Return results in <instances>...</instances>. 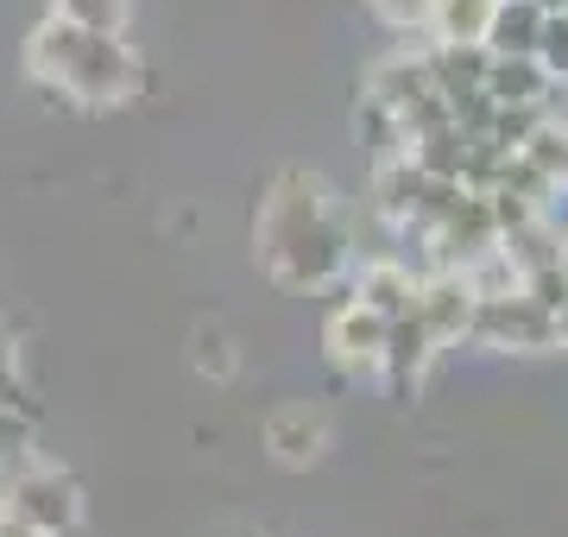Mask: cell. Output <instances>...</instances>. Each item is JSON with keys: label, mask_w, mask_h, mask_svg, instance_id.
Segmentation results:
<instances>
[{"label": "cell", "mask_w": 568, "mask_h": 537, "mask_svg": "<svg viewBox=\"0 0 568 537\" xmlns=\"http://www.w3.org/2000/svg\"><path fill=\"white\" fill-rule=\"evenodd\" d=\"M373 7H379V13H386L392 26H424L436 0H373Z\"/></svg>", "instance_id": "7c38bea8"}, {"label": "cell", "mask_w": 568, "mask_h": 537, "mask_svg": "<svg viewBox=\"0 0 568 537\" xmlns=\"http://www.w3.org/2000/svg\"><path fill=\"white\" fill-rule=\"evenodd\" d=\"M386 330H392V316L366 311L361 297H354L347 311H335V316H328V354H335V367H347L354 379H379Z\"/></svg>", "instance_id": "277c9868"}, {"label": "cell", "mask_w": 568, "mask_h": 537, "mask_svg": "<svg viewBox=\"0 0 568 537\" xmlns=\"http://www.w3.org/2000/svg\"><path fill=\"white\" fill-rule=\"evenodd\" d=\"M530 58L549 70V83L562 77L568 83V13H544V32H537V51Z\"/></svg>", "instance_id": "8fae6325"}, {"label": "cell", "mask_w": 568, "mask_h": 537, "mask_svg": "<svg viewBox=\"0 0 568 537\" xmlns=\"http://www.w3.org/2000/svg\"><path fill=\"white\" fill-rule=\"evenodd\" d=\"M0 537H39V531H32V525H20L13 513H0Z\"/></svg>", "instance_id": "4fadbf2b"}, {"label": "cell", "mask_w": 568, "mask_h": 537, "mask_svg": "<svg viewBox=\"0 0 568 537\" xmlns=\"http://www.w3.org/2000/svg\"><path fill=\"white\" fill-rule=\"evenodd\" d=\"M190 361H196V373H209V379H234V367H241L234 335H227L222 323H196V330H190Z\"/></svg>", "instance_id": "9c48e42d"}, {"label": "cell", "mask_w": 568, "mask_h": 537, "mask_svg": "<svg viewBox=\"0 0 568 537\" xmlns=\"http://www.w3.org/2000/svg\"><path fill=\"white\" fill-rule=\"evenodd\" d=\"M26 63H32L39 83H51L58 95H70L82 108H114L140 95V63L121 44V32H89V26H70L58 13L32 32Z\"/></svg>", "instance_id": "7a4b0ae2"}, {"label": "cell", "mask_w": 568, "mask_h": 537, "mask_svg": "<svg viewBox=\"0 0 568 537\" xmlns=\"http://www.w3.org/2000/svg\"><path fill=\"white\" fill-rule=\"evenodd\" d=\"M537 7H544V13H568V0H537Z\"/></svg>", "instance_id": "9a60e30c"}, {"label": "cell", "mask_w": 568, "mask_h": 537, "mask_svg": "<svg viewBox=\"0 0 568 537\" xmlns=\"http://www.w3.org/2000/svg\"><path fill=\"white\" fill-rule=\"evenodd\" d=\"M410 297H417V278H410V266H398V260H373V266H361V304L379 316H405Z\"/></svg>", "instance_id": "52a82bcc"}, {"label": "cell", "mask_w": 568, "mask_h": 537, "mask_svg": "<svg viewBox=\"0 0 568 537\" xmlns=\"http://www.w3.org/2000/svg\"><path fill=\"white\" fill-rule=\"evenodd\" d=\"M253 241H260L265 272L278 278L284 291H310L328 285L335 272L347 266V222L342 203L323 178L310 171H278L272 190L260 203V222H253Z\"/></svg>", "instance_id": "6da1fadb"}, {"label": "cell", "mask_w": 568, "mask_h": 537, "mask_svg": "<svg viewBox=\"0 0 568 537\" xmlns=\"http://www.w3.org/2000/svg\"><path fill=\"white\" fill-rule=\"evenodd\" d=\"M562 272H568V253H562Z\"/></svg>", "instance_id": "2e32d148"}, {"label": "cell", "mask_w": 568, "mask_h": 537, "mask_svg": "<svg viewBox=\"0 0 568 537\" xmlns=\"http://www.w3.org/2000/svg\"><path fill=\"white\" fill-rule=\"evenodd\" d=\"M493 7H499V0H436V7H429V26H436L443 44H487Z\"/></svg>", "instance_id": "ba28073f"}, {"label": "cell", "mask_w": 568, "mask_h": 537, "mask_svg": "<svg viewBox=\"0 0 568 537\" xmlns=\"http://www.w3.org/2000/svg\"><path fill=\"white\" fill-rule=\"evenodd\" d=\"M265 443H272L284 468H310L328 449V412L323 405H278L265 417Z\"/></svg>", "instance_id": "8992f818"}, {"label": "cell", "mask_w": 568, "mask_h": 537, "mask_svg": "<svg viewBox=\"0 0 568 537\" xmlns=\"http://www.w3.org/2000/svg\"><path fill=\"white\" fill-rule=\"evenodd\" d=\"M0 499H7L0 513H13L20 525H32L39 537H63L82 518L77 480L58 475V468H20V475L7 480V494H0Z\"/></svg>", "instance_id": "3957f363"}, {"label": "cell", "mask_w": 568, "mask_h": 537, "mask_svg": "<svg viewBox=\"0 0 568 537\" xmlns=\"http://www.w3.org/2000/svg\"><path fill=\"white\" fill-rule=\"evenodd\" d=\"M474 285H467L462 266H443L436 278H417V297H410V316L424 323L436 342H462L467 323H474Z\"/></svg>", "instance_id": "5b68a950"}, {"label": "cell", "mask_w": 568, "mask_h": 537, "mask_svg": "<svg viewBox=\"0 0 568 537\" xmlns=\"http://www.w3.org/2000/svg\"><path fill=\"white\" fill-rule=\"evenodd\" d=\"M58 20L89 26V32H121L126 26V0H58Z\"/></svg>", "instance_id": "30bf717a"}, {"label": "cell", "mask_w": 568, "mask_h": 537, "mask_svg": "<svg viewBox=\"0 0 568 537\" xmlns=\"http://www.w3.org/2000/svg\"><path fill=\"white\" fill-rule=\"evenodd\" d=\"M556 342H568V304L556 311Z\"/></svg>", "instance_id": "5bb4252c"}]
</instances>
